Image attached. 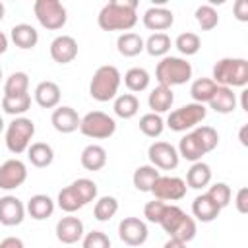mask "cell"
<instances>
[{"label": "cell", "instance_id": "ac0fdd59", "mask_svg": "<svg viewBox=\"0 0 248 248\" xmlns=\"http://www.w3.org/2000/svg\"><path fill=\"white\" fill-rule=\"evenodd\" d=\"M33 97H35V103L41 108H56L60 105L62 91H60V85L56 81L45 79V81L37 83V87L33 91Z\"/></svg>", "mask_w": 248, "mask_h": 248}, {"label": "cell", "instance_id": "7a4b0ae2", "mask_svg": "<svg viewBox=\"0 0 248 248\" xmlns=\"http://www.w3.org/2000/svg\"><path fill=\"white\" fill-rule=\"evenodd\" d=\"M211 79L221 87H246L248 60L246 58H221L213 64Z\"/></svg>", "mask_w": 248, "mask_h": 248}, {"label": "cell", "instance_id": "f5cc1de1", "mask_svg": "<svg viewBox=\"0 0 248 248\" xmlns=\"http://www.w3.org/2000/svg\"><path fill=\"white\" fill-rule=\"evenodd\" d=\"M246 132H248V126L246 124H242V128H240V132H238V138H240V143L246 147L248 145V140H246Z\"/></svg>", "mask_w": 248, "mask_h": 248}, {"label": "cell", "instance_id": "f35d334b", "mask_svg": "<svg viewBox=\"0 0 248 248\" xmlns=\"http://www.w3.org/2000/svg\"><path fill=\"white\" fill-rule=\"evenodd\" d=\"M140 130L143 136L147 138H159L165 130V120L161 114H155V112H147L140 118Z\"/></svg>", "mask_w": 248, "mask_h": 248}, {"label": "cell", "instance_id": "c3c4849f", "mask_svg": "<svg viewBox=\"0 0 248 248\" xmlns=\"http://www.w3.org/2000/svg\"><path fill=\"white\" fill-rule=\"evenodd\" d=\"M234 205H236V211L238 213H248V188L246 186H242V188H238V192H236V198H234Z\"/></svg>", "mask_w": 248, "mask_h": 248}, {"label": "cell", "instance_id": "7bdbcfd3", "mask_svg": "<svg viewBox=\"0 0 248 248\" xmlns=\"http://www.w3.org/2000/svg\"><path fill=\"white\" fill-rule=\"evenodd\" d=\"M72 188L78 192L83 205H87L89 202H95V198H97V184L91 178H78L72 182Z\"/></svg>", "mask_w": 248, "mask_h": 248}, {"label": "cell", "instance_id": "9c48e42d", "mask_svg": "<svg viewBox=\"0 0 248 248\" xmlns=\"http://www.w3.org/2000/svg\"><path fill=\"white\" fill-rule=\"evenodd\" d=\"M186 192H188V186L180 176L161 174L151 188V194L155 196V200H161V202H178L186 196Z\"/></svg>", "mask_w": 248, "mask_h": 248}, {"label": "cell", "instance_id": "2e32d148", "mask_svg": "<svg viewBox=\"0 0 248 248\" xmlns=\"http://www.w3.org/2000/svg\"><path fill=\"white\" fill-rule=\"evenodd\" d=\"M50 58L56 64H70L78 56V41L72 35H58L50 43Z\"/></svg>", "mask_w": 248, "mask_h": 248}, {"label": "cell", "instance_id": "680465c9", "mask_svg": "<svg viewBox=\"0 0 248 248\" xmlns=\"http://www.w3.org/2000/svg\"><path fill=\"white\" fill-rule=\"evenodd\" d=\"M0 79H2V66H0Z\"/></svg>", "mask_w": 248, "mask_h": 248}, {"label": "cell", "instance_id": "5bb4252c", "mask_svg": "<svg viewBox=\"0 0 248 248\" xmlns=\"http://www.w3.org/2000/svg\"><path fill=\"white\" fill-rule=\"evenodd\" d=\"M143 27L155 33H165V29H170L174 23V14L165 6H151L141 16Z\"/></svg>", "mask_w": 248, "mask_h": 248}, {"label": "cell", "instance_id": "836d02e7", "mask_svg": "<svg viewBox=\"0 0 248 248\" xmlns=\"http://www.w3.org/2000/svg\"><path fill=\"white\" fill-rule=\"evenodd\" d=\"M29 93V76L25 72H14L4 81V97H17Z\"/></svg>", "mask_w": 248, "mask_h": 248}, {"label": "cell", "instance_id": "7402d4cb", "mask_svg": "<svg viewBox=\"0 0 248 248\" xmlns=\"http://www.w3.org/2000/svg\"><path fill=\"white\" fill-rule=\"evenodd\" d=\"M174 103V93L170 87L167 85H157L151 89L149 97H147V105L151 108V112L155 114H163V112H169L170 107Z\"/></svg>", "mask_w": 248, "mask_h": 248}, {"label": "cell", "instance_id": "d6a6232c", "mask_svg": "<svg viewBox=\"0 0 248 248\" xmlns=\"http://www.w3.org/2000/svg\"><path fill=\"white\" fill-rule=\"evenodd\" d=\"M149 81H151V76L145 68H140V66H134L130 68L126 74H124V85L128 87V91L132 93H141L149 87Z\"/></svg>", "mask_w": 248, "mask_h": 248}, {"label": "cell", "instance_id": "681fc988", "mask_svg": "<svg viewBox=\"0 0 248 248\" xmlns=\"http://www.w3.org/2000/svg\"><path fill=\"white\" fill-rule=\"evenodd\" d=\"M232 10H234V17L238 21H248V0H236Z\"/></svg>", "mask_w": 248, "mask_h": 248}, {"label": "cell", "instance_id": "8992f818", "mask_svg": "<svg viewBox=\"0 0 248 248\" xmlns=\"http://www.w3.org/2000/svg\"><path fill=\"white\" fill-rule=\"evenodd\" d=\"M205 116H207L205 105L188 103V105H182L180 108L170 110V114L167 116V122L165 124L172 132H186V130H192V128L200 126V122H203Z\"/></svg>", "mask_w": 248, "mask_h": 248}, {"label": "cell", "instance_id": "d6986e66", "mask_svg": "<svg viewBox=\"0 0 248 248\" xmlns=\"http://www.w3.org/2000/svg\"><path fill=\"white\" fill-rule=\"evenodd\" d=\"M221 213V207L207 196V194H202V196H196L194 202H192V215L194 219L202 221V223H211L219 217Z\"/></svg>", "mask_w": 248, "mask_h": 248}, {"label": "cell", "instance_id": "603a6c76", "mask_svg": "<svg viewBox=\"0 0 248 248\" xmlns=\"http://www.w3.org/2000/svg\"><path fill=\"white\" fill-rule=\"evenodd\" d=\"M79 161H81V167L85 170H93V172L101 170L107 165V149L99 143H89L83 147Z\"/></svg>", "mask_w": 248, "mask_h": 248}, {"label": "cell", "instance_id": "5b68a950", "mask_svg": "<svg viewBox=\"0 0 248 248\" xmlns=\"http://www.w3.org/2000/svg\"><path fill=\"white\" fill-rule=\"evenodd\" d=\"M35 136V122L27 116H16L6 126V147L14 155H21L31 145V140Z\"/></svg>", "mask_w": 248, "mask_h": 248}, {"label": "cell", "instance_id": "f1b7e54d", "mask_svg": "<svg viewBox=\"0 0 248 248\" xmlns=\"http://www.w3.org/2000/svg\"><path fill=\"white\" fill-rule=\"evenodd\" d=\"M116 48L122 56L126 58H134L138 56L140 52H143V39L134 33V31H128V33H120L118 39H116Z\"/></svg>", "mask_w": 248, "mask_h": 248}, {"label": "cell", "instance_id": "db71d44e", "mask_svg": "<svg viewBox=\"0 0 248 248\" xmlns=\"http://www.w3.org/2000/svg\"><path fill=\"white\" fill-rule=\"evenodd\" d=\"M6 50H8V37H6V33L0 31V54H4Z\"/></svg>", "mask_w": 248, "mask_h": 248}, {"label": "cell", "instance_id": "6f0895ef", "mask_svg": "<svg viewBox=\"0 0 248 248\" xmlns=\"http://www.w3.org/2000/svg\"><path fill=\"white\" fill-rule=\"evenodd\" d=\"M2 130H4V118L0 116V134H2Z\"/></svg>", "mask_w": 248, "mask_h": 248}, {"label": "cell", "instance_id": "816d5d0a", "mask_svg": "<svg viewBox=\"0 0 248 248\" xmlns=\"http://www.w3.org/2000/svg\"><path fill=\"white\" fill-rule=\"evenodd\" d=\"M163 248H186V242H182V240H178V238H169L165 244H163Z\"/></svg>", "mask_w": 248, "mask_h": 248}, {"label": "cell", "instance_id": "30bf717a", "mask_svg": "<svg viewBox=\"0 0 248 248\" xmlns=\"http://www.w3.org/2000/svg\"><path fill=\"white\" fill-rule=\"evenodd\" d=\"M147 157L151 165L161 170H172L178 167V161H180L176 147L169 141H153L147 149Z\"/></svg>", "mask_w": 248, "mask_h": 248}, {"label": "cell", "instance_id": "8fae6325", "mask_svg": "<svg viewBox=\"0 0 248 248\" xmlns=\"http://www.w3.org/2000/svg\"><path fill=\"white\" fill-rule=\"evenodd\" d=\"M118 236L128 246H141L147 240L149 231L145 221H141L140 217H124L118 223Z\"/></svg>", "mask_w": 248, "mask_h": 248}, {"label": "cell", "instance_id": "7dc6e473", "mask_svg": "<svg viewBox=\"0 0 248 248\" xmlns=\"http://www.w3.org/2000/svg\"><path fill=\"white\" fill-rule=\"evenodd\" d=\"M165 207H167L165 202H161V200H151V202H147V203L143 205V217H145L149 223H159L161 217H163V213H165Z\"/></svg>", "mask_w": 248, "mask_h": 248}, {"label": "cell", "instance_id": "e575fe53", "mask_svg": "<svg viewBox=\"0 0 248 248\" xmlns=\"http://www.w3.org/2000/svg\"><path fill=\"white\" fill-rule=\"evenodd\" d=\"M174 46H176V50H178L180 54H184V56H194V54H198L200 48H202V39H200V35L194 33V31H184V33H180V35L174 39Z\"/></svg>", "mask_w": 248, "mask_h": 248}, {"label": "cell", "instance_id": "4dcf8cb0", "mask_svg": "<svg viewBox=\"0 0 248 248\" xmlns=\"http://www.w3.org/2000/svg\"><path fill=\"white\" fill-rule=\"evenodd\" d=\"M215 89H217V83L211 78H198V79H194L192 85H190L192 103H200V105L209 103V99L213 97Z\"/></svg>", "mask_w": 248, "mask_h": 248}, {"label": "cell", "instance_id": "d590c367", "mask_svg": "<svg viewBox=\"0 0 248 248\" xmlns=\"http://www.w3.org/2000/svg\"><path fill=\"white\" fill-rule=\"evenodd\" d=\"M118 213V200L114 196H101L97 202H95V207H93V217L101 223L105 221H110L114 215Z\"/></svg>", "mask_w": 248, "mask_h": 248}, {"label": "cell", "instance_id": "9a60e30c", "mask_svg": "<svg viewBox=\"0 0 248 248\" xmlns=\"http://www.w3.org/2000/svg\"><path fill=\"white\" fill-rule=\"evenodd\" d=\"M25 203L16 196H2L0 198V223L6 227L21 225L25 219Z\"/></svg>", "mask_w": 248, "mask_h": 248}, {"label": "cell", "instance_id": "ffe728a7", "mask_svg": "<svg viewBox=\"0 0 248 248\" xmlns=\"http://www.w3.org/2000/svg\"><path fill=\"white\" fill-rule=\"evenodd\" d=\"M10 39L12 43L21 48V50H29V48H35L37 43H39V31L29 25V23H17L12 27L10 31Z\"/></svg>", "mask_w": 248, "mask_h": 248}, {"label": "cell", "instance_id": "44dd1931", "mask_svg": "<svg viewBox=\"0 0 248 248\" xmlns=\"http://www.w3.org/2000/svg\"><path fill=\"white\" fill-rule=\"evenodd\" d=\"M54 200L46 194H35L29 198L27 205H25V211L31 215V219L35 221H45L48 219L52 213H54Z\"/></svg>", "mask_w": 248, "mask_h": 248}, {"label": "cell", "instance_id": "1f68e13d", "mask_svg": "<svg viewBox=\"0 0 248 248\" xmlns=\"http://www.w3.org/2000/svg\"><path fill=\"white\" fill-rule=\"evenodd\" d=\"M170 37L167 33H151L145 41H143V50L149 54V56H157V58H163V56H169V50H170Z\"/></svg>", "mask_w": 248, "mask_h": 248}, {"label": "cell", "instance_id": "b9f144b4", "mask_svg": "<svg viewBox=\"0 0 248 248\" xmlns=\"http://www.w3.org/2000/svg\"><path fill=\"white\" fill-rule=\"evenodd\" d=\"M192 132H194V136L200 140V143H202V147L205 149V153H209V151H213V149L217 147V143H219V134H217V130H215L213 126H196Z\"/></svg>", "mask_w": 248, "mask_h": 248}, {"label": "cell", "instance_id": "e0dca14e", "mask_svg": "<svg viewBox=\"0 0 248 248\" xmlns=\"http://www.w3.org/2000/svg\"><path fill=\"white\" fill-rule=\"evenodd\" d=\"M79 122H81V116L76 112V108L68 105H62V107L58 105L50 114V124L60 134H72L79 130Z\"/></svg>", "mask_w": 248, "mask_h": 248}, {"label": "cell", "instance_id": "74e56055", "mask_svg": "<svg viewBox=\"0 0 248 248\" xmlns=\"http://www.w3.org/2000/svg\"><path fill=\"white\" fill-rule=\"evenodd\" d=\"M56 205H58L62 211H66L68 215H72V213H76L78 209L83 207V202L79 200L78 192H76V190L72 188V184H70V186H66V188H62V190L58 192Z\"/></svg>", "mask_w": 248, "mask_h": 248}, {"label": "cell", "instance_id": "ee69618b", "mask_svg": "<svg viewBox=\"0 0 248 248\" xmlns=\"http://www.w3.org/2000/svg\"><path fill=\"white\" fill-rule=\"evenodd\" d=\"M205 194H207L221 209L227 207V205L231 203V198H232V190H231V186L225 184V182H215V184H211Z\"/></svg>", "mask_w": 248, "mask_h": 248}, {"label": "cell", "instance_id": "cb8c5ba5", "mask_svg": "<svg viewBox=\"0 0 248 248\" xmlns=\"http://www.w3.org/2000/svg\"><path fill=\"white\" fill-rule=\"evenodd\" d=\"M207 105H209V108H213L219 114H231L236 108V93H232V89H229V87L217 85V89Z\"/></svg>", "mask_w": 248, "mask_h": 248}, {"label": "cell", "instance_id": "3957f363", "mask_svg": "<svg viewBox=\"0 0 248 248\" xmlns=\"http://www.w3.org/2000/svg\"><path fill=\"white\" fill-rule=\"evenodd\" d=\"M120 81H122V76H120L118 68L112 64H103L95 70V74L89 81V95L99 103L112 101L118 95Z\"/></svg>", "mask_w": 248, "mask_h": 248}, {"label": "cell", "instance_id": "bcb514c9", "mask_svg": "<svg viewBox=\"0 0 248 248\" xmlns=\"http://www.w3.org/2000/svg\"><path fill=\"white\" fill-rule=\"evenodd\" d=\"M81 248H110V238L103 231H91L83 234Z\"/></svg>", "mask_w": 248, "mask_h": 248}, {"label": "cell", "instance_id": "9f6ffc18", "mask_svg": "<svg viewBox=\"0 0 248 248\" xmlns=\"http://www.w3.org/2000/svg\"><path fill=\"white\" fill-rule=\"evenodd\" d=\"M4 14H6V8H4V4L0 2V21L4 19Z\"/></svg>", "mask_w": 248, "mask_h": 248}, {"label": "cell", "instance_id": "f546056e", "mask_svg": "<svg viewBox=\"0 0 248 248\" xmlns=\"http://www.w3.org/2000/svg\"><path fill=\"white\" fill-rule=\"evenodd\" d=\"M159 176H161L159 169H155L153 165H141V167H138L134 170L132 182H134L136 190H140V192H151V188H153V184H155V180Z\"/></svg>", "mask_w": 248, "mask_h": 248}, {"label": "cell", "instance_id": "7c38bea8", "mask_svg": "<svg viewBox=\"0 0 248 248\" xmlns=\"http://www.w3.org/2000/svg\"><path fill=\"white\" fill-rule=\"evenodd\" d=\"M27 180V165L21 159H8L0 165V188L16 190Z\"/></svg>", "mask_w": 248, "mask_h": 248}, {"label": "cell", "instance_id": "4fadbf2b", "mask_svg": "<svg viewBox=\"0 0 248 248\" xmlns=\"http://www.w3.org/2000/svg\"><path fill=\"white\" fill-rule=\"evenodd\" d=\"M54 232H56V238H58L62 244L72 246V244H76V242H79V240L83 238L85 227H83V221H81L79 217L66 215V217H62V219L56 223Z\"/></svg>", "mask_w": 248, "mask_h": 248}, {"label": "cell", "instance_id": "83f0119b", "mask_svg": "<svg viewBox=\"0 0 248 248\" xmlns=\"http://www.w3.org/2000/svg\"><path fill=\"white\" fill-rule=\"evenodd\" d=\"M112 110L118 118H134L140 110V99L134 95V93H122V95H116L114 97V103H112Z\"/></svg>", "mask_w": 248, "mask_h": 248}, {"label": "cell", "instance_id": "ab89813d", "mask_svg": "<svg viewBox=\"0 0 248 248\" xmlns=\"http://www.w3.org/2000/svg\"><path fill=\"white\" fill-rule=\"evenodd\" d=\"M184 211L178 207V205H174V203H167V207H165V213H163V217H161V221H159V225L163 227V231L169 234V236H172V232L176 231V227L180 225V221L184 219Z\"/></svg>", "mask_w": 248, "mask_h": 248}, {"label": "cell", "instance_id": "4316f807", "mask_svg": "<svg viewBox=\"0 0 248 248\" xmlns=\"http://www.w3.org/2000/svg\"><path fill=\"white\" fill-rule=\"evenodd\" d=\"M184 182H186L188 188H194V190L205 188L211 182V167L207 163H203V161L192 163V167L186 172V180Z\"/></svg>", "mask_w": 248, "mask_h": 248}, {"label": "cell", "instance_id": "8d00e7d4", "mask_svg": "<svg viewBox=\"0 0 248 248\" xmlns=\"http://www.w3.org/2000/svg\"><path fill=\"white\" fill-rule=\"evenodd\" d=\"M31 108V95H17V97H2V110L6 114L16 116H23L27 110Z\"/></svg>", "mask_w": 248, "mask_h": 248}, {"label": "cell", "instance_id": "d4e9b609", "mask_svg": "<svg viewBox=\"0 0 248 248\" xmlns=\"http://www.w3.org/2000/svg\"><path fill=\"white\" fill-rule=\"evenodd\" d=\"M176 151H178V157H182V159H186V161H190V163H198V161H202V157L205 155V149L202 147V143H200V140L194 136V132H188L186 136L180 138Z\"/></svg>", "mask_w": 248, "mask_h": 248}, {"label": "cell", "instance_id": "f6af8a7d", "mask_svg": "<svg viewBox=\"0 0 248 248\" xmlns=\"http://www.w3.org/2000/svg\"><path fill=\"white\" fill-rule=\"evenodd\" d=\"M194 236H196V219L190 215H184V219L180 221V225L172 232V238H178V240L188 244L190 240H194Z\"/></svg>", "mask_w": 248, "mask_h": 248}, {"label": "cell", "instance_id": "277c9868", "mask_svg": "<svg viewBox=\"0 0 248 248\" xmlns=\"http://www.w3.org/2000/svg\"><path fill=\"white\" fill-rule=\"evenodd\" d=\"M192 64L186 58L180 56H163L157 62L155 68V79L159 81V85H167V87H174V85H184L186 81H190L192 78Z\"/></svg>", "mask_w": 248, "mask_h": 248}, {"label": "cell", "instance_id": "f907efd6", "mask_svg": "<svg viewBox=\"0 0 248 248\" xmlns=\"http://www.w3.org/2000/svg\"><path fill=\"white\" fill-rule=\"evenodd\" d=\"M0 248H25L23 240L17 236H6L4 240H0Z\"/></svg>", "mask_w": 248, "mask_h": 248}, {"label": "cell", "instance_id": "60d3db41", "mask_svg": "<svg viewBox=\"0 0 248 248\" xmlns=\"http://www.w3.org/2000/svg\"><path fill=\"white\" fill-rule=\"evenodd\" d=\"M196 21L198 25L203 29V31H211L217 27L219 23V16H217V10L211 6V4H202L196 8Z\"/></svg>", "mask_w": 248, "mask_h": 248}, {"label": "cell", "instance_id": "484cf974", "mask_svg": "<svg viewBox=\"0 0 248 248\" xmlns=\"http://www.w3.org/2000/svg\"><path fill=\"white\" fill-rule=\"evenodd\" d=\"M27 159L33 167L45 169L54 161V149L46 141H35L27 147Z\"/></svg>", "mask_w": 248, "mask_h": 248}, {"label": "cell", "instance_id": "52a82bcc", "mask_svg": "<svg viewBox=\"0 0 248 248\" xmlns=\"http://www.w3.org/2000/svg\"><path fill=\"white\" fill-rule=\"evenodd\" d=\"M33 14L37 21L48 31H58L68 21V12L60 0H35Z\"/></svg>", "mask_w": 248, "mask_h": 248}, {"label": "cell", "instance_id": "ba28073f", "mask_svg": "<svg viewBox=\"0 0 248 248\" xmlns=\"http://www.w3.org/2000/svg\"><path fill=\"white\" fill-rule=\"evenodd\" d=\"M79 132L91 140H107L116 132V120L103 110H91L81 118Z\"/></svg>", "mask_w": 248, "mask_h": 248}, {"label": "cell", "instance_id": "6da1fadb", "mask_svg": "<svg viewBox=\"0 0 248 248\" xmlns=\"http://www.w3.org/2000/svg\"><path fill=\"white\" fill-rule=\"evenodd\" d=\"M138 0H110L97 16V23L103 31L128 33L138 23Z\"/></svg>", "mask_w": 248, "mask_h": 248}, {"label": "cell", "instance_id": "11a10c76", "mask_svg": "<svg viewBox=\"0 0 248 248\" xmlns=\"http://www.w3.org/2000/svg\"><path fill=\"white\" fill-rule=\"evenodd\" d=\"M246 95H248V91L244 89V91H242V101H240V105H242V108H244V110H248V103H246Z\"/></svg>", "mask_w": 248, "mask_h": 248}]
</instances>
